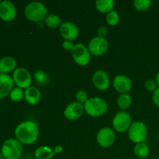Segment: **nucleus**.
I'll use <instances>...</instances> for the list:
<instances>
[{
    "label": "nucleus",
    "instance_id": "nucleus-6",
    "mask_svg": "<svg viewBox=\"0 0 159 159\" xmlns=\"http://www.w3.org/2000/svg\"><path fill=\"white\" fill-rule=\"evenodd\" d=\"M71 53L74 61L80 66H86L91 61L92 54L89 51L88 47L84 43H79L75 44Z\"/></svg>",
    "mask_w": 159,
    "mask_h": 159
},
{
    "label": "nucleus",
    "instance_id": "nucleus-19",
    "mask_svg": "<svg viewBox=\"0 0 159 159\" xmlns=\"http://www.w3.org/2000/svg\"><path fill=\"white\" fill-rule=\"evenodd\" d=\"M96 8L99 12L102 14L109 13L114 9L115 2L113 0H96Z\"/></svg>",
    "mask_w": 159,
    "mask_h": 159
},
{
    "label": "nucleus",
    "instance_id": "nucleus-3",
    "mask_svg": "<svg viewBox=\"0 0 159 159\" xmlns=\"http://www.w3.org/2000/svg\"><path fill=\"white\" fill-rule=\"evenodd\" d=\"M85 112L92 117H99L105 114L108 110V104L105 99L101 97L89 98L88 100L84 104Z\"/></svg>",
    "mask_w": 159,
    "mask_h": 159
},
{
    "label": "nucleus",
    "instance_id": "nucleus-36",
    "mask_svg": "<svg viewBox=\"0 0 159 159\" xmlns=\"http://www.w3.org/2000/svg\"><path fill=\"white\" fill-rule=\"evenodd\" d=\"M158 141H159V133H158Z\"/></svg>",
    "mask_w": 159,
    "mask_h": 159
},
{
    "label": "nucleus",
    "instance_id": "nucleus-1",
    "mask_svg": "<svg viewBox=\"0 0 159 159\" xmlns=\"http://www.w3.org/2000/svg\"><path fill=\"white\" fill-rule=\"evenodd\" d=\"M14 134L15 138L22 144L30 145L37 141L40 134V129L34 121L25 120L16 127Z\"/></svg>",
    "mask_w": 159,
    "mask_h": 159
},
{
    "label": "nucleus",
    "instance_id": "nucleus-5",
    "mask_svg": "<svg viewBox=\"0 0 159 159\" xmlns=\"http://www.w3.org/2000/svg\"><path fill=\"white\" fill-rule=\"evenodd\" d=\"M127 134L130 141L135 144L144 142L148 137L147 126L142 121L133 122L127 131Z\"/></svg>",
    "mask_w": 159,
    "mask_h": 159
},
{
    "label": "nucleus",
    "instance_id": "nucleus-10",
    "mask_svg": "<svg viewBox=\"0 0 159 159\" xmlns=\"http://www.w3.org/2000/svg\"><path fill=\"white\" fill-rule=\"evenodd\" d=\"M12 77L16 86L20 87L24 90L31 86L32 75L26 68H17L12 73Z\"/></svg>",
    "mask_w": 159,
    "mask_h": 159
},
{
    "label": "nucleus",
    "instance_id": "nucleus-20",
    "mask_svg": "<svg viewBox=\"0 0 159 159\" xmlns=\"http://www.w3.org/2000/svg\"><path fill=\"white\" fill-rule=\"evenodd\" d=\"M54 155L53 148L48 146H40L34 152V156L37 159H52Z\"/></svg>",
    "mask_w": 159,
    "mask_h": 159
},
{
    "label": "nucleus",
    "instance_id": "nucleus-22",
    "mask_svg": "<svg viewBox=\"0 0 159 159\" xmlns=\"http://www.w3.org/2000/svg\"><path fill=\"white\" fill-rule=\"evenodd\" d=\"M44 23L50 29H56L59 28L61 25V19L59 16L55 14H49L44 19Z\"/></svg>",
    "mask_w": 159,
    "mask_h": 159
},
{
    "label": "nucleus",
    "instance_id": "nucleus-8",
    "mask_svg": "<svg viewBox=\"0 0 159 159\" xmlns=\"http://www.w3.org/2000/svg\"><path fill=\"white\" fill-rule=\"evenodd\" d=\"M87 47L92 55L95 57H101L108 51L109 42L105 37L96 36L89 40Z\"/></svg>",
    "mask_w": 159,
    "mask_h": 159
},
{
    "label": "nucleus",
    "instance_id": "nucleus-7",
    "mask_svg": "<svg viewBox=\"0 0 159 159\" xmlns=\"http://www.w3.org/2000/svg\"><path fill=\"white\" fill-rule=\"evenodd\" d=\"M132 124L131 116L126 111H120L116 113L112 120L113 129L118 133L128 131Z\"/></svg>",
    "mask_w": 159,
    "mask_h": 159
},
{
    "label": "nucleus",
    "instance_id": "nucleus-32",
    "mask_svg": "<svg viewBox=\"0 0 159 159\" xmlns=\"http://www.w3.org/2000/svg\"><path fill=\"white\" fill-rule=\"evenodd\" d=\"M152 101L157 107H159V88L152 93Z\"/></svg>",
    "mask_w": 159,
    "mask_h": 159
},
{
    "label": "nucleus",
    "instance_id": "nucleus-31",
    "mask_svg": "<svg viewBox=\"0 0 159 159\" xmlns=\"http://www.w3.org/2000/svg\"><path fill=\"white\" fill-rule=\"evenodd\" d=\"M97 34H98V37H105L106 38V36H107V34H108V30H107V26H99V29H98L97 30Z\"/></svg>",
    "mask_w": 159,
    "mask_h": 159
},
{
    "label": "nucleus",
    "instance_id": "nucleus-35",
    "mask_svg": "<svg viewBox=\"0 0 159 159\" xmlns=\"http://www.w3.org/2000/svg\"><path fill=\"white\" fill-rule=\"evenodd\" d=\"M0 159H4V158H3L2 153L1 152V149H0Z\"/></svg>",
    "mask_w": 159,
    "mask_h": 159
},
{
    "label": "nucleus",
    "instance_id": "nucleus-16",
    "mask_svg": "<svg viewBox=\"0 0 159 159\" xmlns=\"http://www.w3.org/2000/svg\"><path fill=\"white\" fill-rule=\"evenodd\" d=\"M14 87L15 83L12 76L9 74L0 73V99L9 96Z\"/></svg>",
    "mask_w": 159,
    "mask_h": 159
},
{
    "label": "nucleus",
    "instance_id": "nucleus-2",
    "mask_svg": "<svg viewBox=\"0 0 159 159\" xmlns=\"http://www.w3.org/2000/svg\"><path fill=\"white\" fill-rule=\"evenodd\" d=\"M48 9L40 2H31L24 8V16L28 20L34 23H39L44 20L48 16Z\"/></svg>",
    "mask_w": 159,
    "mask_h": 159
},
{
    "label": "nucleus",
    "instance_id": "nucleus-21",
    "mask_svg": "<svg viewBox=\"0 0 159 159\" xmlns=\"http://www.w3.org/2000/svg\"><path fill=\"white\" fill-rule=\"evenodd\" d=\"M134 152L135 155L139 158H146L148 157L150 154V148L148 144L145 142L139 143V144H135L134 148Z\"/></svg>",
    "mask_w": 159,
    "mask_h": 159
},
{
    "label": "nucleus",
    "instance_id": "nucleus-12",
    "mask_svg": "<svg viewBox=\"0 0 159 159\" xmlns=\"http://www.w3.org/2000/svg\"><path fill=\"white\" fill-rule=\"evenodd\" d=\"M59 33L65 40L73 41L79 35V29L72 22H64L59 27Z\"/></svg>",
    "mask_w": 159,
    "mask_h": 159
},
{
    "label": "nucleus",
    "instance_id": "nucleus-34",
    "mask_svg": "<svg viewBox=\"0 0 159 159\" xmlns=\"http://www.w3.org/2000/svg\"><path fill=\"white\" fill-rule=\"evenodd\" d=\"M155 82H156L157 83V85H158V87L159 88V72H158V74L156 75V77H155Z\"/></svg>",
    "mask_w": 159,
    "mask_h": 159
},
{
    "label": "nucleus",
    "instance_id": "nucleus-26",
    "mask_svg": "<svg viewBox=\"0 0 159 159\" xmlns=\"http://www.w3.org/2000/svg\"><path fill=\"white\" fill-rule=\"evenodd\" d=\"M106 22L110 26H115L119 23L120 15L117 11L114 10L110 12L106 15Z\"/></svg>",
    "mask_w": 159,
    "mask_h": 159
},
{
    "label": "nucleus",
    "instance_id": "nucleus-30",
    "mask_svg": "<svg viewBox=\"0 0 159 159\" xmlns=\"http://www.w3.org/2000/svg\"><path fill=\"white\" fill-rule=\"evenodd\" d=\"M75 44L73 41H70V40H64L62 43V48L65 50V51H71L74 48Z\"/></svg>",
    "mask_w": 159,
    "mask_h": 159
},
{
    "label": "nucleus",
    "instance_id": "nucleus-17",
    "mask_svg": "<svg viewBox=\"0 0 159 159\" xmlns=\"http://www.w3.org/2000/svg\"><path fill=\"white\" fill-rule=\"evenodd\" d=\"M24 94V99L30 105H37L41 99V93L40 89L37 87L33 86V85L25 89Z\"/></svg>",
    "mask_w": 159,
    "mask_h": 159
},
{
    "label": "nucleus",
    "instance_id": "nucleus-15",
    "mask_svg": "<svg viewBox=\"0 0 159 159\" xmlns=\"http://www.w3.org/2000/svg\"><path fill=\"white\" fill-rule=\"evenodd\" d=\"M93 82L96 89L99 91H106L110 86V77L103 70L95 71L93 75Z\"/></svg>",
    "mask_w": 159,
    "mask_h": 159
},
{
    "label": "nucleus",
    "instance_id": "nucleus-4",
    "mask_svg": "<svg viewBox=\"0 0 159 159\" xmlns=\"http://www.w3.org/2000/svg\"><path fill=\"white\" fill-rule=\"evenodd\" d=\"M1 152L4 159H20L23 155V144L16 138H8L2 144Z\"/></svg>",
    "mask_w": 159,
    "mask_h": 159
},
{
    "label": "nucleus",
    "instance_id": "nucleus-14",
    "mask_svg": "<svg viewBox=\"0 0 159 159\" xmlns=\"http://www.w3.org/2000/svg\"><path fill=\"white\" fill-rule=\"evenodd\" d=\"M132 85L131 79L125 75H118L113 80V87L120 94L128 93L132 89Z\"/></svg>",
    "mask_w": 159,
    "mask_h": 159
},
{
    "label": "nucleus",
    "instance_id": "nucleus-9",
    "mask_svg": "<svg viewBox=\"0 0 159 159\" xmlns=\"http://www.w3.org/2000/svg\"><path fill=\"white\" fill-rule=\"evenodd\" d=\"M116 131L108 127L101 128L96 134L97 144L104 148L111 147L116 141Z\"/></svg>",
    "mask_w": 159,
    "mask_h": 159
},
{
    "label": "nucleus",
    "instance_id": "nucleus-37",
    "mask_svg": "<svg viewBox=\"0 0 159 159\" xmlns=\"http://www.w3.org/2000/svg\"><path fill=\"white\" fill-rule=\"evenodd\" d=\"M0 2H1V1H0Z\"/></svg>",
    "mask_w": 159,
    "mask_h": 159
},
{
    "label": "nucleus",
    "instance_id": "nucleus-27",
    "mask_svg": "<svg viewBox=\"0 0 159 159\" xmlns=\"http://www.w3.org/2000/svg\"><path fill=\"white\" fill-rule=\"evenodd\" d=\"M152 2L151 0H135L133 5L135 9L140 12H144L152 6Z\"/></svg>",
    "mask_w": 159,
    "mask_h": 159
},
{
    "label": "nucleus",
    "instance_id": "nucleus-13",
    "mask_svg": "<svg viewBox=\"0 0 159 159\" xmlns=\"http://www.w3.org/2000/svg\"><path fill=\"white\" fill-rule=\"evenodd\" d=\"M85 113L84 105L78 102H72L68 104L64 110V116L69 120H76L79 119Z\"/></svg>",
    "mask_w": 159,
    "mask_h": 159
},
{
    "label": "nucleus",
    "instance_id": "nucleus-29",
    "mask_svg": "<svg viewBox=\"0 0 159 159\" xmlns=\"http://www.w3.org/2000/svg\"><path fill=\"white\" fill-rule=\"evenodd\" d=\"M144 87H145V89L148 91L151 92V93H152L158 88L155 79H149L146 80L145 83H144Z\"/></svg>",
    "mask_w": 159,
    "mask_h": 159
},
{
    "label": "nucleus",
    "instance_id": "nucleus-28",
    "mask_svg": "<svg viewBox=\"0 0 159 159\" xmlns=\"http://www.w3.org/2000/svg\"><path fill=\"white\" fill-rule=\"evenodd\" d=\"M75 98L76 102H79V103L85 104L86 102V101L89 99L88 94H87L85 90H78L75 93Z\"/></svg>",
    "mask_w": 159,
    "mask_h": 159
},
{
    "label": "nucleus",
    "instance_id": "nucleus-11",
    "mask_svg": "<svg viewBox=\"0 0 159 159\" xmlns=\"http://www.w3.org/2000/svg\"><path fill=\"white\" fill-rule=\"evenodd\" d=\"M17 14L16 7L12 2L3 0L0 2V19L5 22H11Z\"/></svg>",
    "mask_w": 159,
    "mask_h": 159
},
{
    "label": "nucleus",
    "instance_id": "nucleus-25",
    "mask_svg": "<svg viewBox=\"0 0 159 159\" xmlns=\"http://www.w3.org/2000/svg\"><path fill=\"white\" fill-rule=\"evenodd\" d=\"M25 90L23 89L20 88V87L15 86L12 90L11 91L10 94H9V98H10L11 101L15 102H21L23 99H24L25 97Z\"/></svg>",
    "mask_w": 159,
    "mask_h": 159
},
{
    "label": "nucleus",
    "instance_id": "nucleus-18",
    "mask_svg": "<svg viewBox=\"0 0 159 159\" xmlns=\"http://www.w3.org/2000/svg\"><path fill=\"white\" fill-rule=\"evenodd\" d=\"M17 68L16 60L12 56H4L0 58V73L9 74Z\"/></svg>",
    "mask_w": 159,
    "mask_h": 159
},
{
    "label": "nucleus",
    "instance_id": "nucleus-23",
    "mask_svg": "<svg viewBox=\"0 0 159 159\" xmlns=\"http://www.w3.org/2000/svg\"><path fill=\"white\" fill-rule=\"evenodd\" d=\"M116 102H117L118 107L122 111H125L131 106L132 98L128 93H124V94H120L118 96Z\"/></svg>",
    "mask_w": 159,
    "mask_h": 159
},
{
    "label": "nucleus",
    "instance_id": "nucleus-24",
    "mask_svg": "<svg viewBox=\"0 0 159 159\" xmlns=\"http://www.w3.org/2000/svg\"><path fill=\"white\" fill-rule=\"evenodd\" d=\"M34 79L35 82L41 86H45L50 82V78L48 74L45 72L44 71H42V70H38V71H36L34 72Z\"/></svg>",
    "mask_w": 159,
    "mask_h": 159
},
{
    "label": "nucleus",
    "instance_id": "nucleus-33",
    "mask_svg": "<svg viewBox=\"0 0 159 159\" xmlns=\"http://www.w3.org/2000/svg\"><path fill=\"white\" fill-rule=\"evenodd\" d=\"M54 152L55 155H59V154H61L63 152V147L61 145H57L53 148Z\"/></svg>",
    "mask_w": 159,
    "mask_h": 159
}]
</instances>
